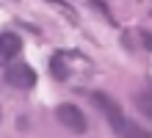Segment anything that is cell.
<instances>
[{
  "instance_id": "6da1fadb",
  "label": "cell",
  "mask_w": 152,
  "mask_h": 138,
  "mask_svg": "<svg viewBox=\"0 0 152 138\" xmlns=\"http://www.w3.org/2000/svg\"><path fill=\"white\" fill-rule=\"evenodd\" d=\"M91 102L105 113L108 124L113 127V133L119 135V138H149V133L144 130V127H138L136 122H130V119L124 116V110L116 105L108 94H102V91H94V94H91Z\"/></svg>"
},
{
  "instance_id": "7a4b0ae2",
  "label": "cell",
  "mask_w": 152,
  "mask_h": 138,
  "mask_svg": "<svg viewBox=\"0 0 152 138\" xmlns=\"http://www.w3.org/2000/svg\"><path fill=\"white\" fill-rule=\"evenodd\" d=\"M56 116H58V122L66 127V130H72V133H86L88 130V122H86V116H83V110H80L77 105H58L56 110Z\"/></svg>"
},
{
  "instance_id": "3957f363",
  "label": "cell",
  "mask_w": 152,
  "mask_h": 138,
  "mask_svg": "<svg viewBox=\"0 0 152 138\" xmlns=\"http://www.w3.org/2000/svg\"><path fill=\"white\" fill-rule=\"evenodd\" d=\"M6 83L8 86H17V88H33L36 86V72H33L28 64H8Z\"/></svg>"
},
{
  "instance_id": "277c9868",
  "label": "cell",
  "mask_w": 152,
  "mask_h": 138,
  "mask_svg": "<svg viewBox=\"0 0 152 138\" xmlns=\"http://www.w3.org/2000/svg\"><path fill=\"white\" fill-rule=\"evenodd\" d=\"M20 50H22V42H20L17 33H11V31L0 33V66H8V64L17 58Z\"/></svg>"
},
{
  "instance_id": "5b68a950",
  "label": "cell",
  "mask_w": 152,
  "mask_h": 138,
  "mask_svg": "<svg viewBox=\"0 0 152 138\" xmlns=\"http://www.w3.org/2000/svg\"><path fill=\"white\" fill-rule=\"evenodd\" d=\"M53 75H56V77H61V80H66V77H69L66 66L61 64V55H56V58H53Z\"/></svg>"
},
{
  "instance_id": "8992f818",
  "label": "cell",
  "mask_w": 152,
  "mask_h": 138,
  "mask_svg": "<svg viewBox=\"0 0 152 138\" xmlns=\"http://www.w3.org/2000/svg\"><path fill=\"white\" fill-rule=\"evenodd\" d=\"M50 3H56L58 8H64V11H69V6H66V0H50ZM69 14H72V11H69Z\"/></svg>"
}]
</instances>
